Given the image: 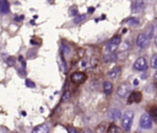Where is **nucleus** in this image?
<instances>
[{"label":"nucleus","mask_w":157,"mask_h":133,"mask_svg":"<svg viewBox=\"0 0 157 133\" xmlns=\"http://www.w3.org/2000/svg\"><path fill=\"white\" fill-rule=\"evenodd\" d=\"M70 96H71V92L70 91H65L64 95H63V101H67L70 99Z\"/></svg>","instance_id":"obj_18"},{"label":"nucleus","mask_w":157,"mask_h":133,"mask_svg":"<svg viewBox=\"0 0 157 133\" xmlns=\"http://www.w3.org/2000/svg\"><path fill=\"white\" fill-rule=\"evenodd\" d=\"M144 6H145L144 0H134V2L131 5V10H132V12H140L144 9Z\"/></svg>","instance_id":"obj_7"},{"label":"nucleus","mask_w":157,"mask_h":133,"mask_svg":"<svg viewBox=\"0 0 157 133\" xmlns=\"http://www.w3.org/2000/svg\"><path fill=\"white\" fill-rule=\"evenodd\" d=\"M115 58H117V55L114 54V53H110V55H107V57H104V62L105 63H108V62H112V60H115Z\"/></svg>","instance_id":"obj_16"},{"label":"nucleus","mask_w":157,"mask_h":133,"mask_svg":"<svg viewBox=\"0 0 157 133\" xmlns=\"http://www.w3.org/2000/svg\"><path fill=\"white\" fill-rule=\"evenodd\" d=\"M134 69L137 70V71H145L147 69V60H146V58H144V57L137 58L135 60V63H134Z\"/></svg>","instance_id":"obj_5"},{"label":"nucleus","mask_w":157,"mask_h":133,"mask_svg":"<svg viewBox=\"0 0 157 133\" xmlns=\"http://www.w3.org/2000/svg\"><path fill=\"white\" fill-rule=\"evenodd\" d=\"M155 78H156V79H157V73H156V74H155Z\"/></svg>","instance_id":"obj_26"},{"label":"nucleus","mask_w":157,"mask_h":133,"mask_svg":"<svg viewBox=\"0 0 157 133\" xmlns=\"http://www.w3.org/2000/svg\"><path fill=\"white\" fill-rule=\"evenodd\" d=\"M6 63H7V65H15V58L9 57V58L6 59Z\"/></svg>","instance_id":"obj_19"},{"label":"nucleus","mask_w":157,"mask_h":133,"mask_svg":"<svg viewBox=\"0 0 157 133\" xmlns=\"http://www.w3.org/2000/svg\"><path fill=\"white\" fill-rule=\"evenodd\" d=\"M134 121V112L132 111H125L121 116V127L124 131H130Z\"/></svg>","instance_id":"obj_1"},{"label":"nucleus","mask_w":157,"mask_h":133,"mask_svg":"<svg viewBox=\"0 0 157 133\" xmlns=\"http://www.w3.org/2000/svg\"><path fill=\"white\" fill-rule=\"evenodd\" d=\"M155 44H156V46H157V36H156V37H155Z\"/></svg>","instance_id":"obj_25"},{"label":"nucleus","mask_w":157,"mask_h":133,"mask_svg":"<svg viewBox=\"0 0 157 133\" xmlns=\"http://www.w3.org/2000/svg\"><path fill=\"white\" fill-rule=\"evenodd\" d=\"M108 117H109L110 119H113V121H117V119H119V118L121 117V112H120V110H118V108H112V110L109 111V113H108Z\"/></svg>","instance_id":"obj_8"},{"label":"nucleus","mask_w":157,"mask_h":133,"mask_svg":"<svg viewBox=\"0 0 157 133\" xmlns=\"http://www.w3.org/2000/svg\"><path fill=\"white\" fill-rule=\"evenodd\" d=\"M48 131H49V128H48V126H47V124L38 126L37 128H34V129H33V132H36V133H43V132H48Z\"/></svg>","instance_id":"obj_14"},{"label":"nucleus","mask_w":157,"mask_h":133,"mask_svg":"<svg viewBox=\"0 0 157 133\" xmlns=\"http://www.w3.org/2000/svg\"><path fill=\"white\" fill-rule=\"evenodd\" d=\"M103 91L105 95H110L113 91V84L110 81H104L103 83Z\"/></svg>","instance_id":"obj_12"},{"label":"nucleus","mask_w":157,"mask_h":133,"mask_svg":"<svg viewBox=\"0 0 157 133\" xmlns=\"http://www.w3.org/2000/svg\"><path fill=\"white\" fill-rule=\"evenodd\" d=\"M120 71H121L120 66H114L112 70L108 71V78H110V79H117V78L120 75Z\"/></svg>","instance_id":"obj_9"},{"label":"nucleus","mask_w":157,"mask_h":133,"mask_svg":"<svg viewBox=\"0 0 157 133\" xmlns=\"http://www.w3.org/2000/svg\"><path fill=\"white\" fill-rule=\"evenodd\" d=\"M108 132H109V133H112V132H119V129H118L114 124H110L109 128H108Z\"/></svg>","instance_id":"obj_20"},{"label":"nucleus","mask_w":157,"mask_h":133,"mask_svg":"<svg viewBox=\"0 0 157 133\" xmlns=\"http://www.w3.org/2000/svg\"><path fill=\"white\" fill-rule=\"evenodd\" d=\"M137 22H139V21H137L135 17H131L130 20H128V23H137Z\"/></svg>","instance_id":"obj_22"},{"label":"nucleus","mask_w":157,"mask_h":133,"mask_svg":"<svg viewBox=\"0 0 157 133\" xmlns=\"http://www.w3.org/2000/svg\"><path fill=\"white\" fill-rule=\"evenodd\" d=\"M10 11V4L7 0H0V12L7 14Z\"/></svg>","instance_id":"obj_10"},{"label":"nucleus","mask_w":157,"mask_h":133,"mask_svg":"<svg viewBox=\"0 0 157 133\" xmlns=\"http://www.w3.org/2000/svg\"><path fill=\"white\" fill-rule=\"evenodd\" d=\"M151 66L157 70V54H153L151 58Z\"/></svg>","instance_id":"obj_15"},{"label":"nucleus","mask_w":157,"mask_h":133,"mask_svg":"<svg viewBox=\"0 0 157 133\" xmlns=\"http://www.w3.org/2000/svg\"><path fill=\"white\" fill-rule=\"evenodd\" d=\"M120 42H121L120 36H115V37H113V38L108 42V44H107V47H105L107 52H108V53H115V50L119 48Z\"/></svg>","instance_id":"obj_2"},{"label":"nucleus","mask_w":157,"mask_h":133,"mask_svg":"<svg viewBox=\"0 0 157 133\" xmlns=\"http://www.w3.org/2000/svg\"><path fill=\"white\" fill-rule=\"evenodd\" d=\"M117 94H118L119 97H125V96L129 94V87H128V85H120L119 89H118V91H117Z\"/></svg>","instance_id":"obj_11"},{"label":"nucleus","mask_w":157,"mask_h":133,"mask_svg":"<svg viewBox=\"0 0 157 133\" xmlns=\"http://www.w3.org/2000/svg\"><path fill=\"white\" fill-rule=\"evenodd\" d=\"M140 126L142 129H150L152 127V118H151V115L148 113H144L141 117H140Z\"/></svg>","instance_id":"obj_4"},{"label":"nucleus","mask_w":157,"mask_h":133,"mask_svg":"<svg viewBox=\"0 0 157 133\" xmlns=\"http://www.w3.org/2000/svg\"><path fill=\"white\" fill-rule=\"evenodd\" d=\"M25 84H26V86H27V87H29V89L36 87V84H34L32 80H29V79H26V80H25Z\"/></svg>","instance_id":"obj_17"},{"label":"nucleus","mask_w":157,"mask_h":133,"mask_svg":"<svg viewBox=\"0 0 157 133\" xmlns=\"http://www.w3.org/2000/svg\"><path fill=\"white\" fill-rule=\"evenodd\" d=\"M148 43H150V36H148V33H146V32H142V33H140L139 36H137V38H136V44H137V47L139 48H146L147 46H148Z\"/></svg>","instance_id":"obj_3"},{"label":"nucleus","mask_w":157,"mask_h":133,"mask_svg":"<svg viewBox=\"0 0 157 133\" xmlns=\"http://www.w3.org/2000/svg\"><path fill=\"white\" fill-rule=\"evenodd\" d=\"M70 14H71V15H76V14H77V10H76L75 7H72V9L70 10Z\"/></svg>","instance_id":"obj_24"},{"label":"nucleus","mask_w":157,"mask_h":133,"mask_svg":"<svg viewBox=\"0 0 157 133\" xmlns=\"http://www.w3.org/2000/svg\"><path fill=\"white\" fill-rule=\"evenodd\" d=\"M151 116H152V117H157V107L151 111Z\"/></svg>","instance_id":"obj_23"},{"label":"nucleus","mask_w":157,"mask_h":133,"mask_svg":"<svg viewBox=\"0 0 157 133\" xmlns=\"http://www.w3.org/2000/svg\"><path fill=\"white\" fill-rule=\"evenodd\" d=\"M140 97H141V94L140 92H131L130 94V96H129V100H128V102L129 103H131V102H137V101H140Z\"/></svg>","instance_id":"obj_13"},{"label":"nucleus","mask_w":157,"mask_h":133,"mask_svg":"<svg viewBox=\"0 0 157 133\" xmlns=\"http://www.w3.org/2000/svg\"><path fill=\"white\" fill-rule=\"evenodd\" d=\"M156 28H157V21H156Z\"/></svg>","instance_id":"obj_27"},{"label":"nucleus","mask_w":157,"mask_h":133,"mask_svg":"<svg viewBox=\"0 0 157 133\" xmlns=\"http://www.w3.org/2000/svg\"><path fill=\"white\" fill-rule=\"evenodd\" d=\"M83 18H85V15H80V16H77V17L74 20V22H75V23H78V22L82 21Z\"/></svg>","instance_id":"obj_21"},{"label":"nucleus","mask_w":157,"mask_h":133,"mask_svg":"<svg viewBox=\"0 0 157 133\" xmlns=\"http://www.w3.org/2000/svg\"><path fill=\"white\" fill-rule=\"evenodd\" d=\"M86 74L82 73V71H76V73H72L71 75V81L75 83V84H81L86 80Z\"/></svg>","instance_id":"obj_6"}]
</instances>
